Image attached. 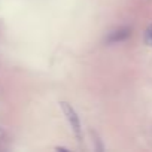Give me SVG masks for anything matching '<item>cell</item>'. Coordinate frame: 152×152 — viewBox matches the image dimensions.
<instances>
[{"instance_id":"obj_1","label":"cell","mask_w":152,"mask_h":152,"mask_svg":"<svg viewBox=\"0 0 152 152\" xmlns=\"http://www.w3.org/2000/svg\"><path fill=\"white\" fill-rule=\"evenodd\" d=\"M63 109H64V113L67 115V119H69L70 125L73 127V131H75L76 134H79L81 124H79V118L76 116V113H75L73 107H72V106H69L67 103H63Z\"/></svg>"},{"instance_id":"obj_2","label":"cell","mask_w":152,"mask_h":152,"mask_svg":"<svg viewBox=\"0 0 152 152\" xmlns=\"http://www.w3.org/2000/svg\"><path fill=\"white\" fill-rule=\"evenodd\" d=\"M130 34H131V33H130V28H119V30L110 33V36L107 37V42H109V43H118V42L125 40Z\"/></svg>"},{"instance_id":"obj_3","label":"cell","mask_w":152,"mask_h":152,"mask_svg":"<svg viewBox=\"0 0 152 152\" xmlns=\"http://www.w3.org/2000/svg\"><path fill=\"white\" fill-rule=\"evenodd\" d=\"M146 43L152 46V24H151V26L148 27V30H146Z\"/></svg>"}]
</instances>
